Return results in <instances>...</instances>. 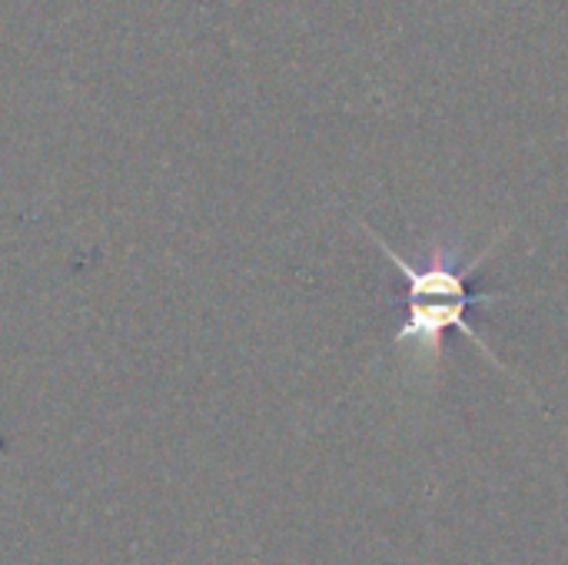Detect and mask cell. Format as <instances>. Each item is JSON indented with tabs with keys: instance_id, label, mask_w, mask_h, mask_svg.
<instances>
[{
	"instance_id": "obj_1",
	"label": "cell",
	"mask_w": 568,
	"mask_h": 565,
	"mask_svg": "<svg viewBox=\"0 0 568 565\" xmlns=\"http://www.w3.org/2000/svg\"><path fill=\"white\" fill-rule=\"evenodd\" d=\"M366 233L373 236V243L379 246V253H386L403 280V296L396 300L406 316L399 323V333H396V346H406V343H416L419 353L426 360H439L443 356V336L446 330H459L463 336H469L476 343V350L503 366L493 350L479 340V333L466 323V310L473 306H486V303H496L503 300L499 293H473L469 290V276H476V270L489 260V253L496 250V243L503 240V233L486 246L479 250L469 263H463V250L456 243H443L439 236L426 246L423 260H403L379 233H373L366 226Z\"/></svg>"
}]
</instances>
